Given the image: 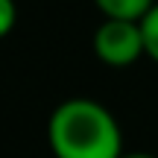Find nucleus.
Masks as SVG:
<instances>
[{
    "label": "nucleus",
    "mask_w": 158,
    "mask_h": 158,
    "mask_svg": "<svg viewBox=\"0 0 158 158\" xmlns=\"http://www.w3.org/2000/svg\"><path fill=\"white\" fill-rule=\"evenodd\" d=\"M47 141L56 158H120V126L106 106L94 100H68L50 114Z\"/></svg>",
    "instance_id": "f257e3e1"
},
{
    "label": "nucleus",
    "mask_w": 158,
    "mask_h": 158,
    "mask_svg": "<svg viewBox=\"0 0 158 158\" xmlns=\"http://www.w3.org/2000/svg\"><path fill=\"white\" fill-rule=\"evenodd\" d=\"M94 53L108 68H129L147 53L141 21L106 18L94 32Z\"/></svg>",
    "instance_id": "f03ea898"
},
{
    "label": "nucleus",
    "mask_w": 158,
    "mask_h": 158,
    "mask_svg": "<svg viewBox=\"0 0 158 158\" xmlns=\"http://www.w3.org/2000/svg\"><path fill=\"white\" fill-rule=\"evenodd\" d=\"M106 18H123V21H141L155 0H94Z\"/></svg>",
    "instance_id": "7ed1b4c3"
},
{
    "label": "nucleus",
    "mask_w": 158,
    "mask_h": 158,
    "mask_svg": "<svg viewBox=\"0 0 158 158\" xmlns=\"http://www.w3.org/2000/svg\"><path fill=\"white\" fill-rule=\"evenodd\" d=\"M141 29H143L147 56H152V62H158V3L141 18Z\"/></svg>",
    "instance_id": "20e7f679"
},
{
    "label": "nucleus",
    "mask_w": 158,
    "mask_h": 158,
    "mask_svg": "<svg viewBox=\"0 0 158 158\" xmlns=\"http://www.w3.org/2000/svg\"><path fill=\"white\" fill-rule=\"evenodd\" d=\"M15 18H18L15 0H0V38L15 27Z\"/></svg>",
    "instance_id": "39448f33"
},
{
    "label": "nucleus",
    "mask_w": 158,
    "mask_h": 158,
    "mask_svg": "<svg viewBox=\"0 0 158 158\" xmlns=\"http://www.w3.org/2000/svg\"><path fill=\"white\" fill-rule=\"evenodd\" d=\"M120 158H155V155H149V152H123Z\"/></svg>",
    "instance_id": "423d86ee"
}]
</instances>
